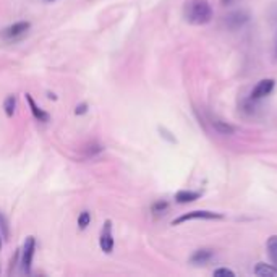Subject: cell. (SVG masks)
I'll list each match as a JSON object with an SVG mask.
<instances>
[{
    "label": "cell",
    "instance_id": "cell-11",
    "mask_svg": "<svg viewBox=\"0 0 277 277\" xmlns=\"http://www.w3.org/2000/svg\"><path fill=\"white\" fill-rule=\"evenodd\" d=\"M201 196L200 192H188V190H181L177 195H175V201L177 203H192L196 201Z\"/></svg>",
    "mask_w": 277,
    "mask_h": 277
},
{
    "label": "cell",
    "instance_id": "cell-1",
    "mask_svg": "<svg viewBox=\"0 0 277 277\" xmlns=\"http://www.w3.org/2000/svg\"><path fill=\"white\" fill-rule=\"evenodd\" d=\"M185 15L192 25H206L213 20V9L208 0H192L187 5Z\"/></svg>",
    "mask_w": 277,
    "mask_h": 277
},
{
    "label": "cell",
    "instance_id": "cell-10",
    "mask_svg": "<svg viewBox=\"0 0 277 277\" xmlns=\"http://www.w3.org/2000/svg\"><path fill=\"white\" fill-rule=\"evenodd\" d=\"M254 274L258 277H272L277 275V267L272 264H264V262H258L256 267H254Z\"/></svg>",
    "mask_w": 277,
    "mask_h": 277
},
{
    "label": "cell",
    "instance_id": "cell-16",
    "mask_svg": "<svg viewBox=\"0 0 277 277\" xmlns=\"http://www.w3.org/2000/svg\"><path fill=\"white\" fill-rule=\"evenodd\" d=\"M0 230H2V235L7 238L9 237V221H7V217L0 213Z\"/></svg>",
    "mask_w": 277,
    "mask_h": 277
},
{
    "label": "cell",
    "instance_id": "cell-2",
    "mask_svg": "<svg viewBox=\"0 0 277 277\" xmlns=\"http://www.w3.org/2000/svg\"><path fill=\"white\" fill-rule=\"evenodd\" d=\"M34 250H36V238L29 235V237H26L25 245H23V251H21V264H23V271L26 274H31Z\"/></svg>",
    "mask_w": 277,
    "mask_h": 277
},
{
    "label": "cell",
    "instance_id": "cell-21",
    "mask_svg": "<svg viewBox=\"0 0 277 277\" xmlns=\"http://www.w3.org/2000/svg\"><path fill=\"white\" fill-rule=\"evenodd\" d=\"M160 133H164V138H169V140H170L172 143H175V138H172L170 133H167V131H165L164 128H160Z\"/></svg>",
    "mask_w": 277,
    "mask_h": 277
},
{
    "label": "cell",
    "instance_id": "cell-22",
    "mask_svg": "<svg viewBox=\"0 0 277 277\" xmlns=\"http://www.w3.org/2000/svg\"><path fill=\"white\" fill-rule=\"evenodd\" d=\"M232 2H233V0H222L224 5H229V4H232Z\"/></svg>",
    "mask_w": 277,
    "mask_h": 277
},
{
    "label": "cell",
    "instance_id": "cell-7",
    "mask_svg": "<svg viewBox=\"0 0 277 277\" xmlns=\"http://www.w3.org/2000/svg\"><path fill=\"white\" fill-rule=\"evenodd\" d=\"M248 20H250V15L243 10H240V12L230 13L227 20H225V25H227L230 29H238V28H242Z\"/></svg>",
    "mask_w": 277,
    "mask_h": 277
},
{
    "label": "cell",
    "instance_id": "cell-19",
    "mask_svg": "<svg viewBox=\"0 0 277 277\" xmlns=\"http://www.w3.org/2000/svg\"><path fill=\"white\" fill-rule=\"evenodd\" d=\"M104 151V146L101 144H91L89 149H87V156H94V154H99V152Z\"/></svg>",
    "mask_w": 277,
    "mask_h": 277
},
{
    "label": "cell",
    "instance_id": "cell-6",
    "mask_svg": "<svg viewBox=\"0 0 277 277\" xmlns=\"http://www.w3.org/2000/svg\"><path fill=\"white\" fill-rule=\"evenodd\" d=\"M31 28V23L29 21H20V23H15L12 26H9L4 31V38L5 39H17L25 36L28 33V29Z\"/></svg>",
    "mask_w": 277,
    "mask_h": 277
},
{
    "label": "cell",
    "instance_id": "cell-3",
    "mask_svg": "<svg viewBox=\"0 0 277 277\" xmlns=\"http://www.w3.org/2000/svg\"><path fill=\"white\" fill-rule=\"evenodd\" d=\"M99 246L104 253H112L114 250V235H112V222L106 221L104 225L101 229V235H99Z\"/></svg>",
    "mask_w": 277,
    "mask_h": 277
},
{
    "label": "cell",
    "instance_id": "cell-18",
    "mask_svg": "<svg viewBox=\"0 0 277 277\" xmlns=\"http://www.w3.org/2000/svg\"><path fill=\"white\" fill-rule=\"evenodd\" d=\"M214 275L216 277H221V275H225V277H235V272L233 271H230V269H227V267H219V269H216L214 271Z\"/></svg>",
    "mask_w": 277,
    "mask_h": 277
},
{
    "label": "cell",
    "instance_id": "cell-23",
    "mask_svg": "<svg viewBox=\"0 0 277 277\" xmlns=\"http://www.w3.org/2000/svg\"><path fill=\"white\" fill-rule=\"evenodd\" d=\"M0 248H2V240H0Z\"/></svg>",
    "mask_w": 277,
    "mask_h": 277
},
{
    "label": "cell",
    "instance_id": "cell-20",
    "mask_svg": "<svg viewBox=\"0 0 277 277\" xmlns=\"http://www.w3.org/2000/svg\"><path fill=\"white\" fill-rule=\"evenodd\" d=\"M86 107H87L86 104H81V106H78L75 112H76V114H84V112H86Z\"/></svg>",
    "mask_w": 277,
    "mask_h": 277
},
{
    "label": "cell",
    "instance_id": "cell-17",
    "mask_svg": "<svg viewBox=\"0 0 277 277\" xmlns=\"http://www.w3.org/2000/svg\"><path fill=\"white\" fill-rule=\"evenodd\" d=\"M167 208H169V204H167L165 201H157L156 204H152V213L160 214V213H164Z\"/></svg>",
    "mask_w": 277,
    "mask_h": 277
},
{
    "label": "cell",
    "instance_id": "cell-13",
    "mask_svg": "<svg viewBox=\"0 0 277 277\" xmlns=\"http://www.w3.org/2000/svg\"><path fill=\"white\" fill-rule=\"evenodd\" d=\"M213 127L222 135H233V131H235V128L232 125H229L227 122H222V120H213Z\"/></svg>",
    "mask_w": 277,
    "mask_h": 277
},
{
    "label": "cell",
    "instance_id": "cell-15",
    "mask_svg": "<svg viewBox=\"0 0 277 277\" xmlns=\"http://www.w3.org/2000/svg\"><path fill=\"white\" fill-rule=\"evenodd\" d=\"M89 222H91V214L87 213V211H83L81 214L78 216V225H79V229H86L87 225H89Z\"/></svg>",
    "mask_w": 277,
    "mask_h": 277
},
{
    "label": "cell",
    "instance_id": "cell-8",
    "mask_svg": "<svg viewBox=\"0 0 277 277\" xmlns=\"http://www.w3.org/2000/svg\"><path fill=\"white\" fill-rule=\"evenodd\" d=\"M25 96H26V101H28L29 109H31V114H33L34 119H36V120H39V122H42V123L49 122V120H50V115H49L46 111H42V109H41L38 104H36L31 94H25Z\"/></svg>",
    "mask_w": 277,
    "mask_h": 277
},
{
    "label": "cell",
    "instance_id": "cell-12",
    "mask_svg": "<svg viewBox=\"0 0 277 277\" xmlns=\"http://www.w3.org/2000/svg\"><path fill=\"white\" fill-rule=\"evenodd\" d=\"M267 253H269V258L272 261V264L277 267V235H272L267 238Z\"/></svg>",
    "mask_w": 277,
    "mask_h": 277
},
{
    "label": "cell",
    "instance_id": "cell-14",
    "mask_svg": "<svg viewBox=\"0 0 277 277\" xmlns=\"http://www.w3.org/2000/svg\"><path fill=\"white\" fill-rule=\"evenodd\" d=\"M4 109L7 117H13L15 109H17V98L15 96H7V99L4 101Z\"/></svg>",
    "mask_w": 277,
    "mask_h": 277
},
{
    "label": "cell",
    "instance_id": "cell-5",
    "mask_svg": "<svg viewBox=\"0 0 277 277\" xmlns=\"http://www.w3.org/2000/svg\"><path fill=\"white\" fill-rule=\"evenodd\" d=\"M274 84H275V81H274L272 78L261 79V81L253 87V91H251V99H261V98L269 96V94H271L272 89H274Z\"/></svg>",
    "mask_w": 277,
    "mask_h": 277
},
{
    "label": "cell",
    "instance_id": "cell-24",
    "mask_svg": "<svg viewBox=\"0 0 277 277\" xmlns=\"http://www.w3.org/2000/svg\"><path fill=\"white\" fill-rule=\"evenodd\" d=\"M275 57H277V49H275Z\"/></svg>",
    "mask_w": 277,
    "mask_h": 277
},
{
    "label": "cell",
    "instance_id": "cell-4",
    "mask_svg": "<svg viewBox=\"0 0 277 277\" xmlns=\"http://www.w3.org/2000/svg\"><path fill=\"white\" fill-rule=\"evenodd\" d=\"M195 219H222V214L213 213V211H192V213H187L183 216H180L177 219H173L172 225H180L187 221H195Z\"/></svg>",
    "mask_w": 277,
    "mask_h": 277
},
{
    "label": "cell",
    "instance_id": "cell-9",
    "mask_svg": "<svg viewBox=\"0 0 277 277\" xmlns=\"http://www.w3.org/2000/svg\"><path fill=\"white\" fill-rule=\"evenodd\" d=\"M214 256V253L213 250H208V248H204V250H198V251H195L192 254V258H190V261L193 262V264H206V262H209L211 259H213Z\"/></svg>",
    "mask_w": 277,
    "mask_h": 277
}]
</instances>
